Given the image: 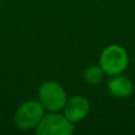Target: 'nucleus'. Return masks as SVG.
I'll return each mask as SVG.
<instances>
[{"label":"nucleus","mask_w":135,"mask_h":135,"mask_svg":"<svg viewBox=\"0 0 135 135\" xmlns=\"http://www.w3.org/2000/svg\"><path fill=\"white\" fill-rule=\"evenodd\" d=\"M129 57L127 51L120 45H109L103 49L100 56V66L105 75L115 76L127 69Z\"/></svg>","instance_id":"obj_1"},{"label":"nucleus","mask_w":135,"mask_h":135,"mask_svg":"<svg viewBox=\"0 0 135 135\" xmlns=\"http://www.w3.org/2000/svg\"><path fill=\"white\" fill-rule=\"evenodd\" d=\"M39 102L44 107V109L49 112H59L64 109L68 97L63 86L54 81H47L42 83L38 91Z\"/></svg>","instance_id":"obj_2"},{"label":"nucleus","mask_w":135,"mask_h":135,"mask_svg":"<svg viewBox=\"0 0 135 135\" xmlns=\"http://www.w3.org/2000/svg\"><path fill=\"white\" fill-rule=\"evenodd\" d=\"M44 110V107L39 101H27L17 109L14 115V122L17 127L23 131L37 128L45 115Z\"/></svg>","instance_id":"obj_3"},{"label":"nucleus","mask_w":135,"mask_h":135,"mask_svg":"<svg viewBox=\"0 0 135 135\" xmlns=\"http://www.w3.org/2000/svg\"><path fill=\"white\" fill-rule=\"evenodd\" d=\"M36 132L38 135H71L75 132V126L65 115L51 112V114L44 115Z\"/></svg>","instance_id":"obj_4"},{"label":"nucleus","mask_w":135,"mask_h":135,"mask_svg":"<svg viewBox=\"0 0 135 135\" xmlns=\"http://www.w3.org/2000/svg\"><path fill=\"white\" fill-rule=\"evenodd\" d=\"M90 110V103L83 96H74L66 101L64 105V115L68 120L75 123L85 119Z\"/></svg>","instance_id":"obj_5"},{"label":"nucleus","mask_w":135,"mask_h":135,"mask_svg":"<svg viewBox=\"0 0 135 135\" xmlns=\"http://www.w3.org/2000/svg\"><path fill=\"white\" fill-rule=\"evenodd\" d=\"M108 90L114 97L127 98L133 94L134 85L129 78L121 75H115L108 82Z\"/></svg>","instance_id":"obj_6"},{"label":"nucleus","mask_w":135,"mask_h":135,"mask_svg":"<svg viewBox=\"0 0 135 135\" xmlns=\"http://www.w3.org/2000/svg\"><path fill=\"white\" fill-rule=\"evenodd\" d=\"M103 76H104V71L102 70V68L96 65L88 68L84 72V79L89 84H98L103 79Z\"/></svg>","instance_id":"obj_7"}]
</instances>
